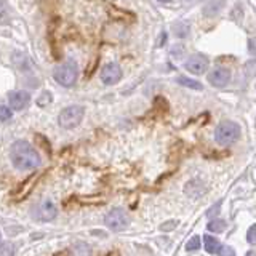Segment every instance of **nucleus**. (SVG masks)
<instances>
[{"label":"nucleus","instance_id":"13","mask_svg":"<svg viewBox=\"0 0 256 256\" xmlns=\"http://www.w3.org/2000/svg\"><path fill=\"white\" fill-rule=\"evenodd\" d=\"M203 243H205V250L210 255H214V253H218V250H219V242H218V238L216 237H213V235H205L203 237Z\"/></svg>","mask_w":256,"mask_h":256},{"label":"nucleus","instance_id":"24","mask_svg":"<svg viewBox=\"0 0 256 256\" xmlns=\"http://www.w3.org/2000/svg\"><path fill=\"white\" fill-rule=\"evenodd\" d=\"M248 51H250L252 55H256V37H253V39L248 40Z\"/></svg>","mask_w":256,"mask_h":256},{"label":"nucleus","instance_id":"26","mask_svg":"<svg viewBox=\"0 0 256 256\" xmlns=\"http://www.w3.org/2000/svg\"><path fill=\"white\" fill-rule=\"evenodd\" d=\"M245 256H256V253H255V252H247Z\"/></svg>","mask_w":256,"mask_h":256},{"label":"nucleus","instance_id":"12","mask_svg":"<svg viewBox=\"0 0 256 256\" xmlns=\"http://www.w3.org/2000/svg\"><path fill=\"white\" fill-rule=\"evenodd\" d=\"M176 82L179 85H183V86H188V88H191V90H197V91L203 90V85L199 82V80H194V79H191V77H184V75L178 77Z\"/></svg>","mask_w":256,"mask_h":256},{"label":"nucleus","instance_id":"1","mask_svg":"<svg viewBox=\"0 0 256 256\" xmlns=\"http://www.w3.org/2000/svg\"><path fill=\"white\" fill-rule=\"evenodd\" d=\"M10 159L11 164L20 171H31L36 170L37 167H40V155L36 149L24 139H18L11 144L10 149Z\"/></svg>","mask_w":256,"mask_h":256},{"label":"nucleus","instance_id":"17","mask_svg":"<svg viewBox=\"0 0 256 256\" xmlns=\"http://www.w3.org/2000/svg\"><path fill=\"white\" fill-rule=\"evenodd\" d=\"M200 247H202V238L199 235L191 237L189 242L186 243V250H188V252H197Z\"/></svg>","mask_w":256,"mask_h":256},{"label":"nucleus","instance_id":"21","mask_svg":"<svg viewBox=\"0 0 256 256\" xmlns=\"http://www.w3.org/2000/svg\"><path fill=\"white\" fill-rule=\"evenodd\" d=\"M48 103H51V95H50L48 91H43V93H42V96H40L39 100H37V104H39L40 107H45Z\"/></svg>","mask_w":256,"mask_h":256},{"label":"nucleus","instance_id":"3","mask_svg":"<svg viewBox=\"0 0 256 256\" xmlns=\"http://www.w3.org/2000/svg\"><path fill=\"white\" fill-rule=\"evenodd\" d=\"M77 77H79V69L74 61L63 63L60 66H56L53 71V79L56 80V84L66 86V88L74 86L75 82H77Z\"/></svg>","mask_w":256,"mask_h":256},{"label":"nucleus","instance_id":"16","mask_svg":"<svg viewBox=\"0 0 256 256\" xmlns=\"http://www.w3.org/2000/svg\"><path fill=\"white\" fill-rule=\"evenodd\" d=\"M208 231L212 232H223L226 229V221L223 219H212L210 223H208Z\"/></svg>","mask_w":256,"mask_h":256},{"label":"nucleus","instance_id":"23","mask_svg":"<svg viewBox=\"0 0 256 256\" xmlns=\"http://www.w3.org/2000/svg\"><path fill=\"white\" fill-rule=\"evenodd\" d=\"M219 208H221V202H218V203H214V205L210 208V210L207 212V216H214V214H218V212H219Z\"/></svg>","mask_w":256,"mask_h":256},{"label":"nucleus","instance_id":"14","mask_svg":"<svg viewBox=\"0 0 256 256\" xmlns=\"http://www.w3.org/2000/svg\"><path fill=\"white\" fill-rule=\"evenodd\" d=\"M189 29L191 27H189L188 22H176L173 27V32L178 39H186L189 36Z\"/></svg>","mask_w":256,"mask_h":256},{"label":"nucleus","instance_id":"19","mask_svg":"<svg viewBox=\"0 0 256 256\" xmlns=\"http://www.w3.org/2000/svg\"><path fill=\"white\" fill-rule=\"evenodd\" d=\"M15 255V245L13 243H3L0 247V256H13Z\"/></svg>","mask_w":256,"mask_h":256},{"label":"nucleus","instance_id":"11","mask_svg":"<svg viewBox=\"0 0 256 256\" xmlns=\"http://www.w3.org/2000/svg\"><path fill=\"white\" fill-rule=\"evenodd\" d=\"M184 192L192 199H199L207 192V186L205 183H202L200 179H192V181L186 183L184 186Z\"/></svg>","mask_w":256,"mask_h":256},{"label":"nucleus","instance_id":"9","mask_svg":"<svg viewBox=\"0 0 256 256\" xmlns=\"http://www.w3.org/2000/svg\"><path fill=\"white\" fill-rule=\"evenodd\" d=\"M231 80V71L226 67H214L208 72V82L214 88H224Z\"/></svg>","mask_w":256,"mask_h":256},{"label":"nucleus","instance_id":"27","mask_svg":"<svg viewBox=\"0 0 256 256\" xmlns=\"http://www.w3.org/2000/svg\"><path fill=\"white\" fill-rule=\"evenodd\" d=\"M159 2H164V3H167V2H170V0H159Z\"/></svg>","mask_w":256,"mask_h":256},{"label":"nucleus","instance_id":"4","mask_svg":"<svg viewBox=\"0 0 256 256\" xmlns=\"http://www.w3.org/2000/svg\"><path fill=\"white\" fill-rule=\"evenodd\" d=\"M84 115H85L84 106H77V104L67 106L61 110L60 115H58V124H60V127L64 128V130H72V128L82 124Z\"/></svg>","mask_w":256,"mask_h":256},{"label":"nucleus","instance_id":"2","mask_svg":"<svg viewBox=\"0 0 256 256\" xmlns=\"http://www.w3.org/2000/svg\"><path fill=\"white\" fill-rule=\"evenodd\" d=\"M240 133H242L240 125L232 120H224L214 130V141L219 146H232V144L238 141Z\"/></svg>","mask_w":256,"mask_h":256},{"label":"nucleus","instance_id":"10","mask_svg":"<svg viewBox=\"0 0 256 256\" xmlns=\"http://www.w3.org/2000/svg\"><path fill=\"white\" fill-rule=\"evenodd\" d=\"M8 103H10V107L13 110H22L24 107H27L29 103H31V93H27L24 90L10 93Z\"/></svg>","mask_w":256,"mask_h":256},{"label":"nucleus","instance_id":"7","mask_svg":"<svg viewBox=\"0 0 256 256\" xmlns=\"http://www.w3.org/2000/svg\"><path fill=\"white\" fill-rule=\"evenodd\" d=\"M208 63H210V61H208V58H207L205 55L195 53V55H192L188 61H186L184 67H186V71L191 72V74H194V75H202V74L207 72Z\"/></svg>","mask_w":256,"mask_h":256},{"label":"nucleus","instance_id":"18","mask_svg":"<svg viewBox=\"0 0 256 256\" xmlns=\"http://www.w3.org/2000/svg\"><path fill=\"white\" fill-rule=\"evenodd\" d=\"M13 115V109L8 106H0V122H7Z\"/></svg>","mask_w":256,"mask_h":256},{"label":"nucleus","instance_id":"22","mask_svg":"<svg viewBox=\"0 0 256 256\" xmlns=\"http://www.w3.org/2000/svg\"><path fill=\"white\" fill-rule=\"evenodd\" d=\"M218 256H235L234 248H231L228 245H221L218 250Z\"/></svg>","mask_w":256,"mask_h":256},{"label":"nucleus","instance_id":"8","mask_svg":"<svg viewBox=\"0 0 256 256\" xmlns=\"http://www.w3.org/2000/svg\"><path fill=\"white\" fill-rule=\"evenodd\" d=\"M122 67L117 63H107L101 69V80L104 85H115L122 80Z\"/></svg>","mask_w":256,"mask_h":256},{"label":"nucleus","instance_id":"25","mask_svg":"<svg viewBox=\"0 0 256 256\" xmlns=\"http://www.w3.org/2000/svg\"><path fill=\"white\" fill-rule=\"evenodd\" d=\"M178 223H176V221H170V223H164V224H162V231H168V229H170V231H173L174 229V226H176Z\"/></svg>","mask_w":256,"mask_h":256},{"label":"nucleus","instance_id":"20","mask_svg":"<svg viewBox=\"0 0 256 256\" xmlns=\"http://www.w3.org/2000/svg\"><path fill=\"white\" fill-rule=\"evenodd\" d=\"M247 242L253 247L256 245V224H252L247 231Z\"/></svg>","mask_w":256,"mask_h":256},{"label":"nucleus","instance_id":"15","mask_svg":"<svg viewBox=\"0 0 256 256\" xmlns=\"http://www.w3.org/2000/svg\"><path fill=\"white\" fill-rule=\"evenodd\" d=\"M72 255L74 256H90V247L86 245V243H77V245H74L72 248Z\"/></svg>","mask_w":256,"mask_h":256},{"label":"nucleus","instance_id":"6","mask_svg":"<svg viewBox=\"0 0 256 256\" xmlns=\"http://www.w3.org/2000/svg\"><path fill=\"white\" fill-rule=\"evenodd\" d=\"M56 214H58V208L51 200H42L32 208V218L37 221H43V223H48V221L55 219Z\"/></svg>","mask_w":256,"mask_h":256},{"label":"nucleus","instance_id":"28","mask_svg":"<svg viewBox=\"0 0 256 256\" xmlns=\"http://www.w3.org/2000/svg\"><path fill=\"white\" fill-rule=\"evenodd\" d=\"M0 238H2V234H0Z\"/></svg>","mask_w":256,"mask_h":256},{"label":"nucleus","instance_id":"5","mask_svg":"<svg viewBox=\"0 0 256 256\" xmlns=\"http://www.w3.org/2000/svg\"><path fill=\"white\" fill-rule=\"evenodd\" d=\"M104 224L107 226L110 231H124L127 229V226L130 224V216L127 214L125 210L122 208H114L110 210L106 216H104Z\"/></svg>","mask_w":256,"mask_h":256}]
</instances>
